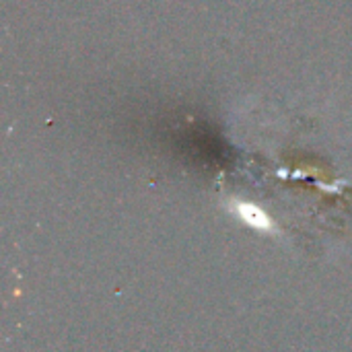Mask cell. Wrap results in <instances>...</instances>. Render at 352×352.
Returning <instances> with one entry per match:
<instances>
[{"mask_svg":"<svg viewBox=\"0 0 352 352\" xmlns=\"http://www.w3.org/2000/svg\"><path fill=\"white\" fill-rule=\"evenodd\" d=\"M235 212L245 225H250L254 229H260V231H272V221L262 208H258V206H254L250 202H237Z\"/></svg>","mask_w":352,"mask_h":352,"instance_id":"cell-1","label":"cell"}]
</instances>
